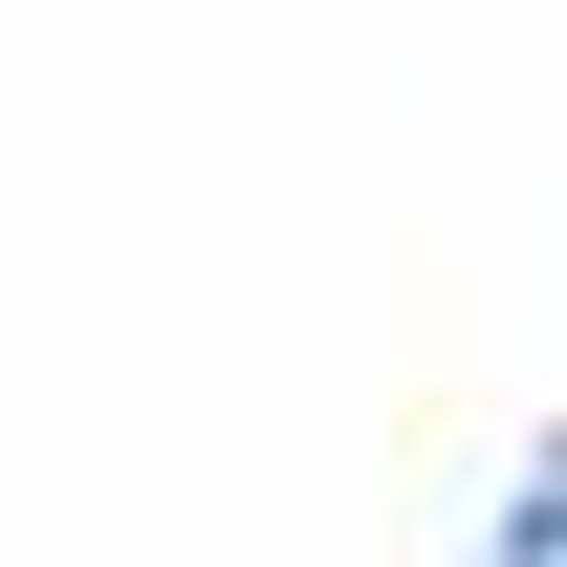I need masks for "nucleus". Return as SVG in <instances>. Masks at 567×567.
<instances>
[{
  "label": "nucleus",
  "instance_id": "nucleus-1",
  "mask_svg": "<svg viewBox=\"0 0 567 567\" xmlns=\"http://www.w3.org/2000/svg\"><path fill=\"white\" fill-rule=\"evenodd\" d=\"M481 567H567V436H546V458H524V502H502V524H481Z\"/></svg>",
  "mask_w": 567,
  "mask_h": 567
}]
</instances>
